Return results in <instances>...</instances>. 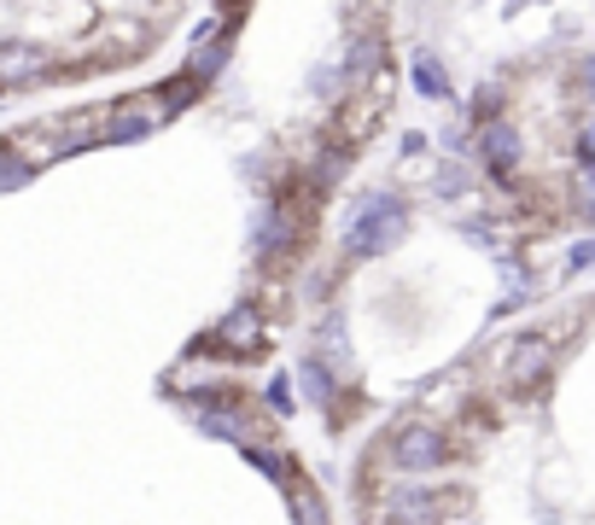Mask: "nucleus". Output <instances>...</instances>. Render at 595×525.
<instances>
[{"mask_svg": "<svg viewBox=\"0 0 595 525\" xmlns=\"http://www.w3.org/2000/svg\"><path fill=\"white\" fill-rule=\"evenodd\" d=\"M408 199L397 193H368L344 222V257H385L408 239Z\"/></svg>", "mask_w": 595, "mask_h": 525, "instance_id": "nucleus-1", "label": "nucleus"}, {"mask_svg": "<svg viewBox=\"0 0 595 525\" xmlns=\"http://www.w3.org/2000/svg\"><path fill=\"white\" fill-rule=\"evenodd\" d=\"M555 362H561V339L555 333H514L502 345L497 356V379H502V392H538L549 374H555Z\"/></svg>", "mask_w": 595, "mask_h": 525, "instance_id": "nucleus-2", "label": "nucleus"}, {"mask_svg": "<svg viewBox=\"0 0 595 525\" xmlns=\"http://www.w3.org/2000/svg\"><path fill=\"white\" fill-rule=\"evenodd\" d=\"M385 456H392V468L408 473V479H426V473H438L449 468V432L438 427V420H397L392 427V443H385Z\"/></svg>", "mask_w": 595, "mask_h": 525, "instance_id": "nucleus-3", "label": "nucleus"}, {"mask_svg": "<svg viewBox=\"0 0 595 525\" xmlns=\"http://www.w3.org/2000/svg\"><path fill=\"white\" fill-rule=\"evenodd\" d=\"M449 508H456V496L433 491L426 479H397L392 491H385V514H392V525H444Z\"/></svg>", "mask_w": 595, "mask_h": 525, "instance_id": "nucleus-4", "label": "nucleus"}, {"mask_svg": "<svg viewBox=\"0 0 595 525\" xmlns=\"http://www.w3.org/2000/svg\"><path fill=\"white\" fill-rule=\"evenodd\" d=\"M53 76V53L41 42H0V88H35Z\"/></svg>", "mask_w": 595, "mask_h": 525, "instance_id": "nucleus-5", "label": "nucleus"}, {"mask_svg": "<svg viewBox=\"0 0 595 525\" xmlns=\"http://www.w3.org/2000/svg\"><path fill=\"white\" fill-rule=\"evenodd\" d=\"M193 427H199L204 438L240 443V450H245V443H257V420L234 403V392H229V397H216V403H204V409L193 415Z\"/></svg>", "mask_w": 595, "mask_h": 525, "instance_id": "nucleus-6", "label": "nucleus"}, {"mask_svg": "<svg viewBox=\"0 0 595 525\" xmlns=\"http://www.w3.org/2000/svg\"><path fill=\"white\" fill-rule=\"evenodd\" d=\"M298 246V216L280 205V199H269V205L257 211V222H252V251L257 257H286Z\"/></svg>", "mask_w": 595, "mask_h": 525, "instance_id": "nucleus-7", "label": "nucleus"}, {"mask_svg": "<svg viewBox=\"0 0 595 525\" xmlns=\"http://www.w3.org/2000/svg\"><path fill=\"white\" fill-rule=\"evenodd\" d=\"M479 152H485V164L497 170V181H508L520 170V152H525V140L514 124H502V117H490V124L479 129Z\"/></svg>", "mask_w": 595, "mask_h": 525, "instance_id": "nucleus-8", "label": "nucleus"}, {"mask_svg": "<svg viewBox=\"0 0 595 525\" xmlns=\"http://www.w3.org/2000/svg\"><path fill=\"white\" fill-rule=\"evenodd\" d=\"M216 345H229V351H257V345H263V310H257V304H234L229 315L216 321Z\"/></svg>", "mask_w": 595, "mask_h": 525, "instance_id": "nucleus-9", "label": "nucleus"}, {"mask_svg": "<svg viewBox=\"0 0 595 525\" xmlns=\"http://www.w3.org/2000/svg\"><path fill=\"white\" fill-rule=\"evenodd\" d=\"M298 386H304V403H316V409H333L339 403V374H333V362H327L321 351L298 362Z\"/></svg>", "mask_w": 595, "mask_h": 525, "instance_id": "nucleus-10", "label": "nucleus"}, {"mask_svg": "<svg viewBox=\"0 0 595 525\" xmlns=\"http://www.w3.org/2000/svg\"><path fill=\"white\" fill-rule=\"evenodd\" d=\"M408 83H415L421 99H449V76H444V65H438V53H426V47L408 58Z\"/></svg>", "mask_w": 595, "mask_h": 525, "instance_id": "nucleus-11", "label": "nucleus"}, {"mask_svg": "<svg viewBox=\"0 0 595 525\" xmlns=\"http://www.w3.org/2000/svg\"><path fill=\"white\" fill-rule=\"evenodd\" d=\"M158 129V111H117L111 117V124H106V135H99V140H106V147H123V140H140V135H152Z\"/></svg>", "mask_w": 595, "mask_h": 525, "instance_id": "nucleus-12", "label": "nucleus"}, {"mask_svg": "<svg viewBox=\"0 0 595 525\" xmlns=\"http://www.w3.org/2000/svg\"><path fill=\"white\" fill-rule=\"evenodd\" d=\"M316 339H321L327 362H351V333H344V315H339V310H327V315H321Z\"/></svg>", "mask_w": 595, "mask_h": 525, "instance_id": "nucleus-13", "label": "nucleus"}, {"mask_svg": "<svg viewBox=\"0 0 595 525\" xmlns=\"http://www.w3.org/2000/svg\"><path fill=\"white\" fill-rule=\"evenodd\" d=\"M380 35H357L351 42V58H344V76H351V83H362V76H374L380 71Z\"/></svg>", "mask_w": 595, "mask_h": 525, "instance_id": "nucleus-14", "label": "nucleus"}, {"mask_svg": "<svg viewBox=\"0 0 595 525\" xmlns=\"http://www.w3.org/2000/svg\"><path fill=\"white\" fill-rule=\"evenodd\" d=\"M286 502H293V519L298 525H327V502H321L316 484H293V496H286Z\"/></svg>", "mask_w": 595, "mask_h": 525, "instance_id": "nucleus-15", "label": "nucleus"}, {"mask_svg": "<svg viewBox=\"0 0 595 525\" xmlns=\"http://www.w3.org/2000/svg\"><path fill=\"white\" fill-rule=\"evenodd\" d=\"M263 403L280 415V420H293L298 415V392H293V374H269V386H263Z\"/></svg>", "mask_w": 595, "mask_h": 525, "instance_id": "nucleus-16", "label": "nucleus"}, {"mask_svg": "<svg viewBox=\"0 0 595 525\" xmlns=\"http://www.w3.org/2000/svg\"><path fill=\"white\" fill-rule=\"evenodd\" d=\"M222 58H229V47H199L193 65H188V76H193V83H211V76L222 71Z\"/></svg>", "mask_w": 595, "mask_h": 525, "instance_id": "nucleus-17", "label": "nucleus"}, {"mask_svg": "<svg viewBox=\"0 0 595 525\" xmlns=\"http://www.w3.org/2000/svg\"><path fill=\"white\" fill-rule=\"evenodd\" d=\"M245 461H252L257 473H269L275 484L286 479V456H275V450H263V443H245Z\"/></svg>", "mask_w": 595, "mask_h": 525, "instance_id": "nucleus-18", "label": "nucleus"}, {"mask_svg": "<svg viewBox=\"0 0 595 525\" xmlns=\"http://www.w3.org/2000/svg\"><path fill=\"white\" fill-rule=\"evenodd\" d=\"M433 193H438V199H467V170H461V164L438 170V175H433Z\"/></svg>", "mask_w": 595, "mask_h": 525, "instance_id": "nucleus-19", "label": "nucleus"}, {"mask_svg": "<svg viewBox=\"0 0 595 525\" xmlns=\"http://www.w3.org/2000/svg\"><path fill=\"white\" fill-rule=\"evenodd\" d=\"M572 158H578V175H595V124L578 129V140H572Z\"/></svg>", "mask_w": 595, "mask_h": 525, "instance_id": "nucleus-20", "label": "nucleus"}, {"mask_svg": "<svg viewBox=\"0 0 595 525\" xmlns=\"http://www.w3.org/2000/svg\"><path fill=\"white\" fill-rule=\"evenodd\" d=\"M566 269H572V275H584V269H595V234H589V239H578V246L566 251Z\"/></svg>", "mask_w": 595, "mask_h": 525, "instance_id": "nucleus-21", "label": "nucleus"}, {"mask_svg": "<svg viewBox=\"0 0 595 525\" xmlns=\"http://www.w3.org/2000/svg\"><path fill=\"white\" fill-rule=\"evenodd\" d=\"M578 193H584V199H578V211L595 222V175H578Z\"/></svg>", "mask_w": 595, "mask_h": 525, "instance_id": "nucleus-22", "label": "nucleus"}, {"mask_svg": "<svg viewBox=\"0 0 595 525\" xmlns=\"http://www.w3.org/2000/svg\"><path fill=\"white\" fill-rule=\"evenodd\" d=\"M397 147H403V158H415V152H426V135H421V129H408V135L397 140Z\"/></svg>", "mask_w": 595, "mask_h": 525, "instance_id": "nucleus-23", "label": "nucleus"}, {"mask_svg": "<svg viewBox=\"0 0 595 525\" xmlns=\"http://www.w3.org/2000/svg\"><path fill=\"white\" fill-rule=\"evenodd\" d=\"M584 99L595 106V58H584Z\"/></svg>", "mask_w": 595, "mask_h": 525, "instance_id": "nucleus-24", "label": "nucleus"}]
</instances>
